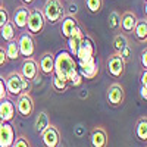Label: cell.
Segmentation results:
<instances>
[{"mask_svg":"<svg viewBox=\"0 0 147 147\" xmlns=\"http://www.w3.org/2000/svg\"><path fill=\"white\" fill-rule=\"evenodd\" d=\"M78 74V65L77 59L74 57L68 50H60L55 56V69L53 75H56L59 80L65 81L68 85Z\"/></svg>","mask_w":147,"mask_h":147,"instance_id":"cell-1","label":"cell"},{"mask_svg":"<svg viewBox=\"0 0 147 147\" xmlns=\"http://www.w3.org/2000/svg\"><path fill=\"white\" fill-rule=\"evenodd\" d=\"M41 13L44 16V21L55 25L60 22L65 16V6L62 0H44V5L41 7Z\"/></svg>","mask_w":147,"mask_h":147,"instance_id":"cell-2","label":"cell"},{"mask_svg":"<svg viewBox=\"0 0 147 147\" xmlns=\"http://www.w3.org/2000/svg\"><path fill=\"white\" fill-rule=\"evenodd\" d=\"M44 25H46V21H44V16L41 13V9H38V7L30 9V16H28L25 31L30 35H40L44 30Z\"/></svg>","mask_w":147,"mask_h":147,"instance_id":"cell-3","label":"cell"},{"mask_svg":"<svg viewBox=\"0 0 147 147\" xmlns=\"http://www.w3.org/2000/svg\"><path fill=\"white\" fill-rule=\"evenodd\" d=\"M18 49H19V55L24 56L25 59H30L34 56L35 53V41H34V37L30 35L27 31H24L19 34L18 37Z\"/></svg>","mask_w":147,"mask_h":147,"instance_id":"cell-4","label":"cell"},{"mask_svg":"<svg viewBox=\"0 0 147 147\" xmlns=\"http://www.w3.org/2000/svg\"><path fill=\"white\" fill-rule=\"evenodd\" d=\"M22 81L24 77L19 72H9L7 77L5 78V84H6V91L7 96L10 97H18L22 94Z\"/></svg>","mask_w":147,"mask_h":147,"instance_id":"cell-5","label":"cell"},{"mask_svg":"<svg viewBox=\"0 0 147 147\" xmlns=\"http://www.w3.org/2000/svg\"><path fill=\"white\" fill-rule=\"evenodd\" d=\"M15 110L16 113L21 115L22 118H30L34 112V100L30 96V93H24L16 97V103H15Z\"/></svg>","mask_w":147,"mask_h":147,"instance_id":"cell-6","label":"cell"},{"mask_svg":"<svg viewBox=\"0 0 147 147\" xmlns=\"http://www.w3.org/2000/svg\"><path fill=\"white\" fill-rule=\"evenodd\" d=\"M125 62L121 59V56L118 53H112L107 57V62H106V69L107 74L113 78H121L125 72Z\"/></svg>","mask_w":147,"mask_h":147,"instance_id":"cell-7","label":"cell"},{"mask_svg":"<svg viewBox=\"0 0 147 147\" xmlns=\"http://www.w3.org/2000/svg\"><path fill=\"white\" fill-rule=\"evenodd\" d=\"M77 65H78V74L82 77V80H94L99 75V65L96 63V57L81 60V62H77Z\"/></svg>","mask_w":147,"mask_h":147,"instance_id":"cell-8","label":"cell"},{"mask_svg":"<svg viewBox=\"0 0 147 147\" xmlns=\"http://www.w3.org/2000/svg\"><path fill=\"white\" fill-rule=\"evenodd\" d=\"M106 97H107V103L110 106L118 107V106H121L122 103H124V100H125V90H124V87H122L121 84L112 82V84L109 85V88H107Z\"/></svg>","mask_w":147,"mask_h":147,"instance_id":"cell-9","label":"cell"},{"mask_svg":"<svg viewBox=\"0 0 147 147\" xmlns=\"http://www.w3.org/2000/svg\"><path fill=\"white\" fill-rule=\"evenodd\" d=\"M28 16H30V7L25 6V5H19L15 12H13V15H12V24L15 25V28L18 31H25L27 30V22H28Z\"/></svg>","mask_w":147,"mask_h":147,"instance_id":"cell-10","label":"cell"},{"mask_svg":"<svg viewBox=\"0 0 147 147\" xmlns=\"http://www.w3.org/2000/svg\"><path fill=\"white\" fill-rule=\"evenodd\" d=\"M94 52H96V46L93 38H90L88 35H84V38L80 44V49L77 52V62H81V60H87L90 57H94Z\"/></svg>","mask_w":147,"mask_h":147,"instance_id":"cell-11","label":"cell"},{"mask_svg":"<svg viewBox=\"0 0 147 147\" xmlns=\"http://www.w3.org/2000/svg\"><path fill=\"white\" fill-rule=\"evenodd\" d=\"M41 140L46 147H60V132L55 125H49L41 132Z\"/></svg>","mask_w":147,"mask_h":147,"instance_id":"cell-12","label":"cell"},{"mask_svg":"<svg viewBox=\"0 0 147 147\" xmlns=\"http://www.w3.org/2000/svg\"><path fill=\"white\" fill-rule=\"evenodd\" d=\"M137 21H138V18L134 12H131V10L124 12L121 15V22H119V30L122 31V34H125V35L132 34L134 28L137 25Z\"/></svg>","mask_w":147,"mask_h":147,"instance_id":"cell-13","label":"cell"},{"mask_svg":"<svg viewBox=\"0 0 147 147\" xmlns=\"http://www.w3.org/2000/svg\"><path fill=\"white\" fill-rule=\"evenodd\" d=\"M38 65H37L35 59L34 57H30V59H25L22 62V68H21V75L25 78L27 81H34L37 80V77H38Z\"/></svg>","mask_w":147,"mask_h":147,"instance_id":"cell-14","label":"cell"},{"mask_svg":"<svg viewBox=\"0 0 147 147\" xmlns=\"http://www.w3.org/2000/svg\"><path fill=\"white\" fill-rule=\"evenodd\" d=\"M84 32H82V28L80 25H77L75 28H74V31L71 32V35L68 37V52L75 57L77 56V52H78V49H80V44L84 38Z\"/></svg>","mask_w":147,"mask_h":147,"instance_id":"cell-15","label":"cell"},{"mask_svg":"<svg viewBox=\"0 0 147 147\" xmlns=\"http://www.w3.org/2000/svg\"><path fill=\"white\" fill-rule=\"evenodd\" d=\"M15 128L10 122H5L0 127V147H12L15 141Z\"/></svg>","mask_w":147,"mask_h":147,"instance_id":"cell-16","label":"cell"},{"mask_svg":"<svg viewBox=\"0 0 147 147\" xmlns=\"http://www.w3.org/2000/svg\"><path fill=\"white\" fill-rule=\"evenodd\" d=\"M38 71L43 75H53V69H55V55L50 52H44L40 59H38Z\"/></svg>","mask_w":147,"mask_h":147,"instance_id":"cell-17","label":"cell"},{"mask_svg":"<svg viewBox=\"0 0 147 147\" xmlns=\"http://www.w3.org/2000/svg\"><path fill=\"white\" fill-rule=\"evenodd\" d=\"M90 141L93 147H107V132L102 127H96L90 134Z\"/></svg>","mask_w":147,"mask_h":147,"instance_id":"cell-18","label":"cell"},{"mask_svg":"<svg viewBox=\"0 0 147 147\" xmlns=\"http://www.w3.org/2000/svg\"><path fill=\"white\" fill-rule=\"evenodd\" d=\"M0 116L3 118L5 122H12L16 116V110H15V103L6 99L0 103Z\"/></svg>","mask_w":147,"mask_h":147,"instance_id":"cell-19","label":"cell"},{"mask_svg":"<svg viewBox=\"0 0 147 147\" xmlns=\"http://www.w3.org/2000/svg\"><path fill=\"white\" fill-rule=\"evenodd\" d=\"M77 25H78V21H77L75 16L65 15L63 19H62V25H60V35L68 40V37L71 35V32L74 31V28H75Z\"/></svg>","mask_w":147,"mask_h":147,"instance_id":"cell-20","label":"cell"},{"mask_svg":"<svg viewBox=\"0 0 147 147\" xmlns=\"http://www.w3.org/2000/svg\"><path fill=\"white\" fill-rule=\"evenodd\" d=\"M132 34L138 43H143V44L147 43V21H146V18L137 21V25L134 28Z\"/></svg>","mask_w":147,"mask_h":147,"instance_id":"cell-21","label":"cell"},{"mask_svg":"<svg viewBox=\"0 0 147 147\" xmlns=\"http://www.w3.org/2000/svg\"><path fill=\"white\" fill-rule=\"evenodd\" d=\"M0 35H2V38L9 43V41H13L16 40V35H18V30L15 28V25L12 24V21H7L5 25L0 28Z\"/></svg>","mask_w":147,"mask_h":147,"instance_id":"cell-22","label":"cell"},{"mask_svg":"<svg viewBox=\"0 0 147 147\" xmlns=\"http://www.w3.org/2000/svg\"><path fill=\"white\" fill-rule=\"evenodd\" d=\"M50 125V121H49V115L44 112V110H41V112L37 115V118H35V122H34V131L37 132V134H40L41 136V132Z\"/></svg>","mask_w":147,"mask_h":147,"instance_id":"cell-23","label":"cell"},{"mask_svg":"<svg viewBox=\"0 0 147 147\" xmlns=\"http://www.w3.org/2000/svg\"><path fill=\"white\" fill-rule=\"evenodd\" d=\"M136 136L138 140L146 141L147 140V118L141 116L137 121V125H136Z\"/></svg>","mask_w":147,"mask_h":147,"instance_id":"cell-24","label":"cell"},{"mask_svg":"<svg viewBox=\"0 0 147 147\" xmlns=\"http://www.w3.org/2000/svg\"><path fill=\"white\" fill-rule=\"evenodd\" d=\"M5 52H6L7 60H18V59L21 57V55H19V49H18V43H16V40H13V41H9V43H6V47H5Z\"/></svg>","mask_w":147,"mask_h":147,"instance_id":"cell-25","label":"cell"},{"mask_svg":"<svg viewBox=\"0 0 147 147\" xmlns=\"http://www.w3.org/2000/svg\"><path fill=\"white\" fill-rule=\"evenodd\" d=\"M127 46H129V41L127 38L125 34H116L113 37V49H115V53H119L122 49H125Z\"/></svg>","mask_w":147,"mask_h":147,"instance_id":"cell-26","label":"cell"},{"mask_svg":"<svg viewBox=\"0 0 147 147\" xmlns=\"http://www.w3.org/2000/svg\"><path fill=\"white\" fill-rule=\"evenodd\" d=\"M84 5L91 13H99L103 9V0H84Z\"/></svg>","mask_w":147,"mask_h":147,"instance_id":"cell-27","label":"cell"},{"mask_svg":"<svg viewBox=\"0 0 147 147\" xmlns=\"http://www.w3.org/2000/svg\"><path fill=\"white\" fill-rule=\"evenodd\" d=\"M119 22H121V15L118 13L116 10L110 12L109 16H107V25H109V28L113 30V31L119 30Z\"/></svg>","mask_w":147,"mask_h":147,"instance_id":"cell-28","label":"cell"},{"mask_svg":"<svg viewBox=\"0 0 147 147\" xmlns=\"http://www.w3.org/2000/svg\"><path fill=\"white\" fill-rule=\"evenodd\" d=\"M52 87L57 93H63L68 88V84L65 81H62V80H59L56 75H52Z\"/></svg>","mask_w":147,"mask_h":147,"instance_id":"cell-29","label":"cell"},{"mask_svg":"<svg viewBox=\"0 0 147 147\" xmlns=\"http://www.w3.org/2000/svg\"><path fill=\"white\" fill-rule=\"evenodd\" d=\"M12 147H31V143L28 141V138L25 136H18L12 144Z\"/></svg>","mask_w":147,"mask_h":147,"instance_id":"cell-30","label":"cell"},{"mask_svg":"<svg viewBox=\"0 0 147 147\" xmlns=\"http://www.w3.org/2000/svg\"><path fill=\"white\" fill-rule=\"evenodd\" d=\"M7 21H10L9 12H7V9H6L3 5H0V28H2Z\"/></svg>","mask_w":147,"mask_h":147,"instance_id":"cell-31","label":"cell"},{"mask_svg":"<svg viewBox=\"0 0 147 147\" xmlns=\"http://www.w3.org/2000/svg\"><path fill=\"white\" fill-rule=\"evenodd\" d=\"M131 52H132V50H131V46H127L125 49H122V50H121L118 55H119V56H121V59L127 63L128 60L131 59Z\"/></svg>","mask_w":147,"mask_h":147,"instance_id":"cell-32","label":"cell"},{"mask_svg":"<svg viewBox=\"0 0 147 147\" xmlns=\"http://www.w3.org/2000/svg\"><path fill=\"white\" fill-rule=\"evenodd\" d=\"M7 99V91H6V84H5V78L0 77V103Z\"/></svg>","mask_w":147,"mask_h":147,"instance_id":"cell-33","label":"cell"},{"mask_svg":"<svg viewBox=\"0 0 147 147\" xmlns=\"http://www.w3.org/2000/svg\"><path fill=\"white\" fill-rule=\"evenodd\" d=\"M7 63V56H6V52H5V47L0 46V66H3Z\"/></svg>","mask_w":147,"mask_h":147,"instance_id":"cell-34","label":"cell"},{"mask_svg":"<svg viewBox=\"0 0 147 147\" xmlns=\"http://www.w3.org/2000/svg\"><path fill=\"white\" fill-rule=\"evenodd\" d=\"M71 85H74V87H78V85H81L82 84V77L80 75V74H77L75 77H74V80L69 82Z\"/></svg>","mask_w":147,"mask_h":147,"instance_id":"cell-35","label":"cell"},{"mask_svg":"<svg viewBox=\"0 0 147 147\" xmlns=\"http://www.w3.org/2000/svg\"><path fill=\"white\" fill-rule=\"evenodd\" d=\"M140 82H141V87H146V88H147V71H146V69H143V71H141Z\"/></svg>","mask_w":147,"mask_h":147,"instance_id":"cell-36","label":"cell"},{"mask_svg":"<svg viewBox=\"0 0 147 147\" xmlns=\"http://www.w3.org/2000/svg\"><path fill=\"white\" fill-rule=\"evenodd\" d=\"M141 65H143V69L147 68V50L146 49L141 52Z\"/></svg>","mask_w":147,"mask_h":147,"instance_id":"cell-37","label":"cell"},{"mask_svg":"<svg viewBox=\"0 0 147 147\" xmlns=\"http://www.w3.org/2000/svg\"><path fill=\"white\" fill-rule=\"evenodd\" d=\"M140 94H141V99L143 100H147V88L146 87H141L140 88Z\"/></svg>","mask_w":147,"mask_h":147,"instance_id":"cell-38","label":"cell"},{"mask_svg":"<svg viewBox=\"0 0 147 147\" xmlns=\"http://www.w3.org/2000/svg\"><path fill=\"white\" fill-rule=\"evenodd\" d=\"M21 2H22V5H25V6H31L35 0H21Z\"/></svg>","mask_w":147,"mask_h":147,"instance_id":"cell-39","label":"cell"},{"mask_svg":"<svg viewBox=\"0 0 147 147\" xmlns=\"http://www.w3.org/2000/svg\"><path fill=\"white\" fill-rule=\"evenodd\" d=\"M3 124H5V121H3V118H2V116H0V127H2Z\"/></svg>","mask_w":147,"mask_h":147,"instance_id":"cell-40","label":"cell"},{"mask_svg":"<svg viewBox=\"0 0 147 147\" xmlns=\"http://www.w3.org/2000/svg\"><path fill=\"white\" fill-rule=\"evenodd\" d=\"M144 2H147V0H144Z\"/></svg>","mask_w":147,"mask_h":147,"instance_id":"cell-41","label":"cell"}]
</instances>
